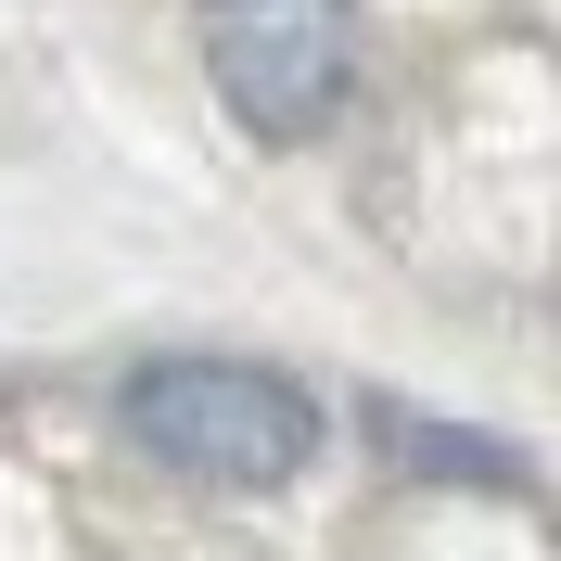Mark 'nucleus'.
I'll return each mask as SVG.
<instances>
[{"label": "nucleus", "mask_w": 561, "mask_h": 561, "mask_svg": "<svg viewBox=\"0 0 561 561\" xmlns=\"http://www.w3.org/2000/svg\"><path fill=\"white\" fill-rule=\"evenodd\" d=\"M128 434L167 459V472L217 485V497L294 485L319 459V409L280 383V370H255V357H153L128 383Z\"/></svg>", "instance_id": "1"}, {"label": "nucleus", "mask_w": 561, "mask_h": 561, "mask_svg": "<svg viewBox=\"0 0 561 561\" xmlns=\"http://www.w3.org/2000/svg\"><path fill=\"white\" fill-rule=\"evenodd\" d=\"M192 51L230 128L255 140H319L357 77V0H192Z\"/></svg>", "instance_id": "2"}]
</instances>
